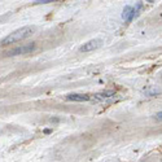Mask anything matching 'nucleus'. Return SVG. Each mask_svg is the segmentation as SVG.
I'll return each mask as SVG.
<instances>
[{
	"label": "nucleus",
	"instance_id": "1",
	"mask_svg": "<svg viewBox=\"0 0 162 162\" xmlns=\"http://www.w3.org/2000/svg\"><path fill=\"white\" fill-rule=\"evenodd\" d=\"M34 31H35V27H33V26L21 27V29H18V30L13 31L12 34H9L8 36H5V38L2 40V44L3 46H9V44L18 43L24 39H27L29 36H31Z\"/></svg>",
	"mask_w": 162,
	"mask_h": 162
},
{
	"label": "nucleus",
	"instance_id": "2",
	"mask_svg": "<svg viewBox=\"0 0 162 162\" xmlns=\"http://www.w3.org/2000/svg\"><path fill=\"white\" fill-rule=\"evenodd\" d=\"M35 49V43H30V44H25V46H21L17 47L12 51H9L7 56H17V55H26V53H30Z\"/></svg>",
	"mask_w": 162,
	"mask_h": 162
},
{
	"label": "nucleus",
	"instance_id": "3",
	"mask_svg": "<svg viewBox=\"0 0 162 162\" xmlns=\"http://www.w3.org/2000/svg\"><path fill=\"white\" fill-rule=\"evenodd\" d=\"M102 44V40L101 39H92L90 42H87L84 43L82 47L79 48L80 52H91V51H95V49H97Z\"/></svg>",
	"mask_w": 162,
	"mask_h": 162
},
{
	"label": "nucleus",
	"instance_id": "4",
	"mask_svg": "<svg viewBox=\"0 0 162 162\" xmlns=\"http://www.w3.org/2000/svg\"><path fill=\"white\" fill-rule=\"evenodd\" d=\"M136 16V13H135V9L132 8L131 5H126L123 8V12H122V18L124 20V21H132L134 20V17Z\"/></svg>",
	"mask_w": 162,
	"mask_h": 162
},
{
	"label": "nucleus",
	"instance_id": "5",
	"mask_svg": "<svg viewBox=\"0 0 162 162\" xmlns=\"http://www.w3.org/2000/svg\"><path fill=\"white\" fill-rule=\"evenodd\" d=\"M91 99L90 95H86V93H71V95H68L66 96V100H69V101H79V102H82V101H88Z\"/></svg>",
	"mask_w": 162,
	"mask_h": 162
},
{
	"label": "nucleus",
	"instance_id": "6",
	"mask_svg": "<svg viewBox=\"0 0 162 162\" xmlns=\"http://www.w3.org/2000/svg\"><path fill=\"white\" fill-rule=\"evenodd\" d=\"M112 96H114V91H104V92H99V93L95 95L93 97L100 101V100L109 99V97H112Z\"/></svg>",
	"mask_w": 162,
	"mask_h": 162
},
{
	"label": "nucleus",
	"instance_id": "7",
	"mask_svg": "<svg viewBox=\"0 0 162 162\" xmlns=\"http://www.w3.org/2000/svg\"><path fill=\"white\" fill-rule=\"evenodd\" d=\"M154 118L158 119V121H162V112H158L156 115H154Z\"/></svg>",
	"mask_w": 162,
	"mask_h": 162
},
{
	"label": "nucleus",
	"instance_id": "8",
	"mask_svg": "<svg viewBox=\"0 0 162 162\" xmlns=\"http://www.w3.org/2000/svg\"><path fill=\"white\" fill-rule=\"evenodd\" d=\"M36 4H46V3H51V0H38V2H34Z\"/></svg>",
	"mask_w": 162,
	"mask_h": 162
},
{
	"label": "nucleus",
	"instance_id": "9",
	"mask_svg": "<svg viewBox=\"0 0 162 162\" xmlns=\"http://www.w3.org/2000/svg\"><path fill=\"white\" fill-rule=\"evenodd\" d=\"M49 132H52V130H49V128H47V130H44V134H49Z\"/></svg>",
	"mask_w": 162,
	"mask_h": 162
}]
</instances>
